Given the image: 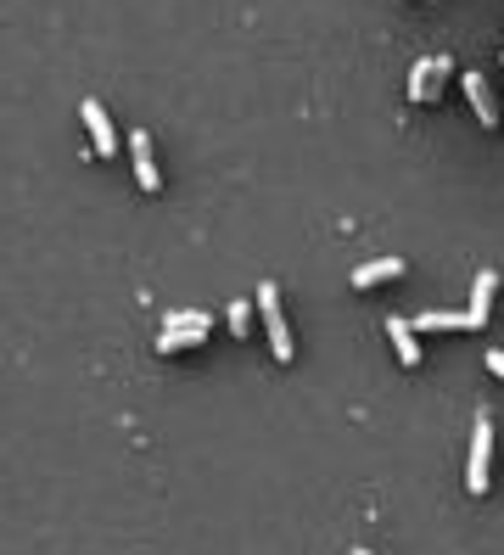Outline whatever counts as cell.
Wrapping results in <instances>:
<instances>
[{"label": "cell", "mask_w": 504, "mask_h": 555, "mask_svg": "<svg viewBox=\"0 0 504 555\" xmlns=\"http://www.w3.org/2000/svg\"><path fill=\"white\" fill-rule=\"evenodd\" d=\"M488 460H493V421L482 410L476 415V432H471V466H465V488L471 494H488Z\"/></svg>", "instance_id": "1"}, {"label": "cell", "mask_w": 504, "mask_h": 555, "mask_svg": "<svg viewBox=\"0 0 504 555\" xmlns=\"http://www.w3.org/2000/svg\"><path fill=\"white\" fill-rule=\"evenodd\" d=\"M258 309H264V331H269V348H275V359H292V326H286V314H280L275 281L258 286Z\"/></svg>", "instance_id": "2"}, {"label": "cell", "mask_w": 504, "mask_h": 555, "mask_svg": "<svg viewBox=\"0 0 504 555\" xmlns=\"http://www.w3.org/2000/svg\"><path fill=\"white\" fill-rule=\"evenodd\" d=\"M79 118H84V129H90V152H118V129H112V118H107V107H101L96 96H84L79 101Z\"/></svg>", "instance_id": "3"}, {"label": "cell", "mask_w": 504, "mask_h": 555, "mask_svg": "<svg viewBox=\"0 0 504 555\" xmlns=\"http://www.w3.org/2000/svg\"><path fill=\"white\" fill-rule=\"evenodd\" d=\"M129 163H135V180L146 185V191H157V157H152V135L146 129H129Z\"/></svg>", "instance_id": "4"}, {"label": "cell", "mask_w": 504, "mask_h": 555, "mask_svg": "<svg viewBox=\"0 0 504 555\" xmlns=\"http://www.w3.org/2000/svg\"><path fill=\"white\" fill-rule=\"evenodd\" d=\"M448 68H454L448 57H420L415 68H409V96L426 101V96H432V85H437V73H448Z\"/></svg>", "instance_id": "5"}, {"label": "cell", "mask_w": 504, "mask_h": 555, "mask_svg": "<svg viewBox=\"0 0 504 555\" xmlns=\"http://www.w3.org/2000/svg\"><path fill=\"white\" fill-rule=\"evenodd\" d=\"M465 79V96H471V107H476V118H482V124H499V101H493V90H488V79H482V73H460Z\"/></svg>", "instance_id": "6"}, {"label": "cell", "mask_w": 504, "mask_h": 555, "mask_svg": "<svg viewBox=\"0 0 504 555\" xmlns=\"http://www.w3.org/2000/svg\"><path fill=\"white\" fill-rule=\"evenodd\" d=\"M493 292H499V275H493V270H476V281H471V326H482V320H488Z\"/></svg>", "instance_id": "7"}, {"label": "cell", "mask_w": 504, "mask_h": 555, "mask_svg": "<svg viewBox=\"0 0 504 555\" xmlns=\"http://www.w3.org/2000/svg\"><path fill=\"white\" fill-rule=\"evenodd\" d=\"M387 337L398 342V359H404V365H420V342H415V320H398V314H392L387 320Z\"/></svg>", "instance_id": "8"}, {"label": "cell", "mask_w": 504, "mask_h": 555, "mask_svg": "<svg viewBox=\"0 0 504 555\" xmlns=\"http://www.w3.org/2000/svg\"><path fill=\"white\" fill-rule=\"evenodd\" d=\"M471 326V309H426L415 320V331H460Z\"/></svg>", "instance_id": "9"}, {"label": "cell", "mask_w": 504, "mask_h": 555, "mask_svg": "<svg viewBox=\"0 0 504 555\" xmlns=\"http://www.w3.org/2000/svg\"><path fill=\"white\" fill-rule=\"evenodd\" d=\"M387 275H404V258H398V253L359 264V270H353V286H376V281H387Z\"/></svg>", "instance_id": "10"}, {"label": "cell", "mask_w": 504, "mask_h": 555, "mask_svg": "<svg viewBox=\"0 0 504 555\" xmlns=\"http://www.w3.org/2000/svg\"><path fill=\"white\" fill-rule=\"evenodd\" d=\"M196 342H208V326H163L157 348H163V354H174V348H196Z\"/></svg>", "instance_id": "11"}, {"label": "cell", "mask_w": 504, "mask_h": 555, "mask_svg": "<svg viewBox=\"0 0 504 555\" xmlns=\"http://www.w3.org/2000/svg\"><path fill=\"white\" fill-rule=\"evenodd\" d=\"M247 320H252L247 303H230V331H247Z\"/></svg>", "instance_id": "12"}, {"label": "cell", "mask_w": 504, "mask_h": 555, "mask_svg": "<svg viewBox=\"0 0 504 555\" xmlns=\"http://www.w3.org/2000/svg\"><path fill=\"white\" fill-rule=\"evenodd\" d=\"M488 370H493V376H504V348H488Z\"/></svg>", "instance_id": "13"}, {"label": "cell", "mask_w": 504, "mask_h": 555, "mask_svg": "<svg viewBox=\"0 0 504 555\" xmlns=\"http://www.w3.org/2000/svg\"><path fill=\"white\" fill-rule=\"evenodd\" d=\"M353 555H370V550H353Z\"/></svg>", "instance_id": "14"}]
</instances>
